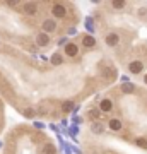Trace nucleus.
<instances>
[{
	"label": "nucleus",
	"mask_w": 147,
	"mask_h": 154,
	"mask_svg": "<svg viewBox=\"0 0 147 154\" xmlns=\"http://www.w3.org/2000/svg\"><path fill=\"white\" fill-rule=\"evenodd\" d=\"M51 14H53L55 17H58V19H62V17H65L67 11H65V7L62 5V4H55L53 9H51Z\"/></svg>",
	"instance_id": "nucleus-1"
},
{
	"label": "nucleus",
	"mask_w": 147,
	"mask_h": 154,
	"mask_svg": "<svg viewBox=\"0 0 147 154\" xmlns=\"http://www.w3.org/2000/svg\"><path fill=\"white\" fill-rule=\"evenodd\" d=\"M22 11H24V14H27V16H34L36 11H38V5H36L34 2H26L24 7H22Z\"/></svg>",
	"instance_id": "nucleus-2"
},
{
	"label": "nucleus",
	"mask_w": 147,
	"mask_h": 154,
	"mask_svg": "<svg viewBox=\"0 0 147 154\" xmlns=\"http://www.w3.org/2000/svg\"><path fill=\"white\" fill-rule=\"evenodd\" d=\"M128 70H130L132 74H140V72L144 70V63H142V62H139V60L132 62L130 65H128Z\"/></svg>",
	"instance_id": "nucleus-3"
},
{
	"label": "nucleus",
	"mask_w": 147,
	"mask_h": 154,
	"mask_svg": "<svg viewBox=\"0 0 147 154\" xmlns=\"http://www.w3.org/2000/svg\"><path fill=\"white\" fill-rule=\"evenodd\" d=\"M48 43H50V36L46 33H39L36 36V45L38 46H48Z\"/></svg>",
	"instance_id": "nucleus-4"
},
{
	"label": "nucleus",
	"mask_w": 147,
	"mask_h": 154,
	"mask_svg": "<svg viewBox=\"0 0 147 154\" xmlns=\"http://www.w3.org/2000/svg\"><path fill=\"white\" fill-rule=\"evenodd\" d=\"M65 53L69 57H75L77 53H79V46H77L75 43H67L65 45Z\"/></svg>",
	"instance_id": "nucleus-5"
},
{
	"label": "nucleus",
	"mask_w": 147,
	"mask_h": 154,
	"mask_svg": "<svg viewBox=\"0 0 147 154\" xmlns=\"http://www.w3.org/2000/svg\"><path fill=\"white\" fill-rule=\"evenodd\" d=\"M118 43H120V36L116 33H111V34L106 36V45H108V46H116Z\"/></svg>",
	"instance_id": "nucleus-6"
},
{
	"label": "nucleus",
	"mask_w": 147,
	"mask_h": 154,
	"mask_svg": "<svg viewBox=\"0 0 147 154\" xmlns=\"http://www.w3.org/2000/svg\"><path fill=\"white\" fill-rule=\"evenodd\" d=\"M57 29V24H55V21H51V19H46V21L43 22V33H51V31H55Z\"/></svg>",
	"instance_id": "nucleus-7"
},
{
	"label": "nucleus",
	"mask_w": 147,
	"mask_h": 154,
	"mask_svg": "<svg viewBox=\"0 0 147 154\" xmlns=\"http://www.w3.org/2000/svg\"><path fill=\"white\" fill-rule=\"evenodd\" d=\"M99 110L101 111H111L113 110V101H111V99H103L101 105H99Z\"/></svg>",
	"instance_id": "nucleus-8"
},
{
	"label": "nucleus",
	"mask_w": 147,
	"mask_h": 154,
	"mask_svg": "<svg viewBox=\"0 0 147 154\" xmlns=\"http://www.w3.org/2000/svg\"><path fill=\"white\" fill-rule=\"evenodd\" d=\"M82 45L86 46V48H91V46H94L96 45V39L89 34V36H84V39H82Z\"/></svg>",
	"instance_id": "nucleus-9"
},
{
	"label": "nucleus",
	"mask_w": 147,
	"mask_h": 154,
	"mask_svg": "<svg viewBox=\"0 0 147 154\" xmlns=\"http://www.w3.org/2000/svg\"><path fill=\"white\" fill-rule=\"evenodd\" d=\"M91 130H93L94 134H103V132H104V127H103V123H99V122H94L93 125H91Z\"/></svg>",
	"instance_id": "nucleus-10"
},
{
	"label": "nucleus",
	"mask_w": 147,
	"mask_h": 154,
	"mask_svg": "<svg viewBox=\"0 0 147 154\" xmlns=\"http://www.w3.org/2000/svg\"><path fill=\"white\" fill-rule=\"evenodd\" d=\"M101 75L106 77V79H115V72L111 70V69H108V67H104V69H101Z\"/></svg>",
	"instance_id": "nucleus-11"
},
{
	"label": "nucleus",
	"mask_w": 147,
	"mask_h": 154,
	"mask_svg": "<svg viewBox=\"0 0 147 154\" xmlns=\"http://www.w3.org/2000/svg\"><path fill=\"white\" fill-rule=\"evenodd\" d=\"M109 128H111V130H120L121 122L118 120V118H111V120H109Z\"/></svg>",
	"instance_id": "nucleus-12"
},
{
	"label": "nucleus",
	"mask_w": 147,
	"mask_h": 154,
	"mask_svg": "<svg viewBox=\"0 0 147 154\" xmlns=\"http://www.w3.org/2000/svg\"><path fill=\"white\" fill-rule=\"evenodd\" d=\"M121 91H123V93H127V94H130V93H133V91H135V88H133V84H132V82H123Z\"/></svg>",
	"instance_id": "nucleus-13"
},
{
	"label": "nucleus",
	"mask_w": 147,
	"mask_h": 154,
	"mask_svg": "<svg viewBox=\"0 0 147 154\" xmlns=\"http://www.w3.org/2000/svg\"><path fill=\"white\" fill-rule=\"evenodd\" d=\"M87 116H89L91 120H98L99 116H101V110H91L87 113Z\"/></svg>",
	"instance_id": "nucleus-14"
},
{
	"label": "nucleus",
	"mask_w": 147,
	"mask_h": 154,
	"mask_svg": "<svg viewBox=\"0 0 147 154\" xmlns=\"http://www.w3.org/2000/svg\"><path fill=\"white\" fill-rule=\"evenodd\" d=\"M62 110H63V111H72V110H74V101H63Z\"/></svg>",
	"instance_id": "nucleus-15"
},
{
	"label": "nucleus",
	"mask_w": 147,
	"mask_h": 154,
	"mask_svg": "<svg viewBox=\"0 0 147 154\" xmlns=\"http://www.w3.org/2000/svg\"><path fill=\"white\" fill-rule=\"evenodd\" d=\"M111 5H113V9H125V2H123V0H115L113 4H111Z\"/></svg>",
	"instance_id": "nucleus-16"
},
{
	"label": "nucleus",
	"mask_w": 147,
	"mask_h": 154,
	"mask_svg": "<svg viewBox=\"0 0 147 154\" xmlns=\"http://www.w3.org/2000/svg\"><path fill=\"white\" fill-rule=\"evenodd\" d=\"M135 144L139 146V147H144V149H147V139H144V137H139L135 140Z\"/></svg>",
	"instance_id": "nucleus-17"
},
{
	"label": "nucleus",
	"mask_w": 147,
	"mask_h": 154,
	"mask_svg": "<svg viewBox=\"0 0 147 154\" xmlns=\"http://www.w3.org/2000/svg\"><path fill=\"white\" fill-rule=\"evenodd\" d=\"M51 63H53V65H60L62 63V57L58 55V53H55V55L51 57Z\"/></svg>",
	"instance_id": "nucleus-18"
},
{
	"label": "nucleus",
	"mask_w": 147,
	"mask_h": 154,
	"mask_svg": "<svg viewBox=\"0 0 147 154\" xmlns=\"http://www.w3.org/2000/svg\"><path fill=\"white\" fill-rule=\"evenodd\" d=\"M43 154H55V147L51 146V144H48V146H44Z\"/></svg>",
	"instance_id": "nucleus-19"
},
{
	"label": "nucleus",
	"mask_w": 147,
	"mask_h": 154,
	"mask_svg": "<svg viewBox=\"0 0 147 154\" xmlns=\"http://www.w3.org/2000/svg\"><path fill=\"white\" fill-rule=\"evenodd\" d=\"M144 81H145V84H147V75H145V77H144Z\"/></svg>",
	"instance_id": "nucleus-20"
}]
</instances>
